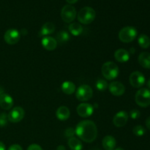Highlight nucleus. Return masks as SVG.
Returning <instances> with one entry per match:
<instances>
[{"label": "nucleus", "mask_w": 150, "mask_h": 150, "mask_svg": "<svg viewBox=\"0 0 150 150\" xmlns=\"http://www.w3.org/2000/svg\"><path fill=\"white\" fill-rule=\"evenodd\" d=\"M76 134L86 143L93 142L98 136V128L95 122L91 120H83L76 126Z\"/></svg>", "instance_id": "nucleus-1"}, {"label": "nucleus", "mask_w": 150, "mask_h": 150, "mask_svg": "<svg viewBox=\"0 0 150 150\" xmlns=\"http://www.w3.org/2000/svg\"><path fill=\"white\" fill-rule=\"evenodd\" d=\"M102 74L107 80H114L117 78L120 70L117 64L113 62H106L102 66Z\"/></svg>", "instance_id": "nucleus-2"}, {"label": "nucleus", "mask_w": 150, "mask_h": 150, "mask_svg": "<svg viewBox=\"0 0 150 150\" xmlns=\"http://www.w3.org/2000/svg\"><path fill=\"white\" fill-rule=\"evenodd\" d=\"M96 17L95 10L91 7H84L78 13V20L83 24H89Z\"/></svg>", "instance_id": "nucleus-3"}, {"label": "nucleus", "mask_w": 150, "mask_h": 150, "mask_svg": "<svg viewBox=\"0 0 150 150\" xmlns=\"http://www.w3.org/2000/svg\"><path fill=\"white\" fill-rule=\"evenodd\" d=\"M135 100L137 105L142 108L150 105V90L146 88H142L137 91L135 95Z\"/></svg>", "instance_id": "nucleus-4"}, {"label": "nucleus", "mask_w": 150, "mask_h": 150, "mask_svg": "<svg viewBox=\"0 0 150 150\" xmlns=\"http://www.w3.org/2000/svg\"><path fill=\"white\" fill-rule=\"evenodd\" d=\"M137 30L133 26H125L119 32V39L122 42L128 43L136 39L137 36Z\"/></svg>", "instance_id": "nucleus-5"}, {"label": "nucleus", "mask_w": 150, "mask_h": 150, "mask_svg": "<svg viewBox=\"0 0 150 150\" xmlns=\"http://www.w3.org/2000/svg\"><path fill=\"white\" fill-rule=\"evenodd\" d=\"M93 95V90L89 85L83 84L78 88L76 91V96L79 100L86 102L89 100Z\"/></svg>", "instance_id": "nucleus-6"}, {"label": "nucleus", "mask_w": 150, "mask_h": 150, "mask_svg": "<svg viewBox=\"0 0 150 150\" xmlns=\"http://www.w3.org/2000/svg\"><path fill=\"white\" fill-rule=\"evenodd\" d=\"M61 17L65 23H71L76 17V10L71 4L64 5L62 8Z\"/></svg>", "instance_id": "nucleus-7"}, {"label": "nucleus", "mask_w": 150, "mask_h": 150, "mask_svg": "<svg viewBox=\"0 0 150 150\" xmlns=\"http://www.w3.org/2000/svg\"><path fill=\"white\" fill-rule=\"evenodd\" d=\"M129 81L131 86L134 88H141L144 85L146 79L143 73L139 71H135L130 74Z\"/></svg>", "instance_id": "nucleus-8"}, {"label": "nucleus", "mask_w": 150, "mask_h": 150, "mask_svg": "<svg viewBox=\"0 0 150 150\" xmlns=\"http://www.w3.org/2000/svg\"><path fill=\"white\" fill-rule=\"evenodd\" d=\"M25 115V112L23 108L21 107H15L14 108L10 111V113L7 115L8 121H10L12 123H18L20 121H21L23 119Z\"/></svg>", "instance_id": "nucleus-9"}, {"label": "nucleus", "mask_w": 150, "mask_h": 150, "mask_svg": "<svg viewBox=\"0 0 150 150\" xmlns=\"http://www.w3.org/2000/svg\"><path fill=\"white\" fill-rule=\"evenodd\" d=\"M21 35L17 29H10L6 31L4 35V41L9 45H15L20 40Z\"/></svg>", "instance_id": "nucleus-10"}, {"label": "nucleus", "mask_w": 150, "mask_h": 150, "mask_svg": "<svg viewBox=\"0 0 150 150\" xmlns=\"http://www.w3.org/2000/svg\"><path fill=\"white\" fill-rule=\"evenodd\" d=\"M76 111H77L78 114L81 117L87 118L92 115L94 112V108L91 104L83 103H81L80 105H78Z\"/></svg>", "instance_id": "nucleus-11"}, {"label": "nucleus", "mask_w": 150, "mask_h": 150, "mask_svg": "<svg viewBox=\"0 0 150 150\" xmlns=\"http://www.w3.org/2000/svg\"><path fill=\"white\" fill-rule=\"evenodd\" d=\"M127 120H128L127 113L125 111H120L114 115L113 122L117 127H122L127 124Z\"/></svg>", "instance_id": "nucleus-12"}, {"label": "nucleus", "mask_w": 150, "mask_h": 150, "mask_svg": "<svg viewBox=\"0 0 150 150\" xmlns=\"http://www.w3.org/2000/svg\"><path fill=\"white\" fill-rule=\"evenodd\" d=\"M110 92L114 96H121L125 92L124 84L120 81H112L108 86Z\"/></svg>", "instance_id": "nucleus-13"}, {"label": "nucleus", "mask_w": 150, "mask_h": 150, "mask_svg": "<svg viewBox=\"0 0 150 150\" xmlns=\"http://www.w3.org/2000/svg\"><path fill=\"white\" fill-rule=\"evenodd\" d=\"M14 101L10 95L3 93L0 95V107L4 110H10L13 106Z\"/></svg>", "instance_id": "nucleus-14"}, {"label": "nucleus", "mask_w": 150, "mask_h": 150, "mask_svg": "<svg viewBox=\"0 0 150 150\" xmlns=\"http://www.w3.org/2000/svg\"><path fill=\"white\" fill-rule=\"evenodd\" d=\"M42 45L47 51H53L57 46V41L52 37H45L42 40Z\"/></svg>", "instance_id": "nucleus-15"}, {"label": "nucleus", "mask_w": 150, "mask_h": 150, "mask_svg": "<svg viewBox=\"0 0 150 150\" xmlns=\"http://www.w3.org/2000/svg\"><path fill=\"white\" fill-rule=\"evenodd\" d=\"M114 58L119 62H126L130 59V54L127 50L124 49V48H120L115 51Z\"/></svg>", "instance_id": "nucleus-16"}, {"label": "nucleus", "mask_w": 150, "mask_h": 150, "mask_svg": "<svg viewBox=\"0 0 150 150\" xmlns=\"http://www.w3.org/2000/svg\"><path fill=\"white\" fill-rule=\"evenodd\" d=\"M70 111L67 107L64 106H60L57 108V111H56V117L57 119H59L61 121H65L67 119L70 117Z\"/></svg>", "instance_id": "nucleus-17"}, {"label": "nucleus", "mask_w": 150, "mask_h": 150, "mask_svg": "<svg viewBox=\"0 0 150 150\" xmlns=\"http://www.w3.org/2000/svg\"><path fill=\"white\" fill-rule=\"evenodd\" d=\"M102 144L105 150H114L117 145V141L111 136H106L103 138Z\"/></svg>", "instance_id": "nucleus-18"}, {"label": "nucleus", "mask_w": 150, "mask_h": 150, "mask_svg": "<svg viewBox=\"0 0 150 150\" xmlns=\"http://www.w3.org/2000/svg\"><path fill=\"white\" fill-rule=\"evenodd\" d=\"M55 25L51 22H46L42 25V28H41L40 31L39 32L40 36H45L47 35H51L55 31Z\"/></svg>", "instance_id": "nucleus-19"}, {"label": "nucleus", "mask_w": 150, "mask_h": 150, "mask_svg": "<svg viewBox=\"0 0 150 150\" xmlns=\"http://www.w3.org/2000/svg\"><path fill=\"white\" fill-rule=\"evenodd\" d=\"M139 62L142 67L146 69H150V54L148 52H142L139 54Z\"/></svg>", "instance_id": "nucleus-20"}, {"label": "nucleus", "mask_w": 150, "mask_h": 150, "mask_svg": "<svg viewBox=\"0 0 150 150\" xmlns=\"http://www.w3.org/2000/svg\"><path fill=\"white\" fill-rule=\"evenodd\" d=\"M62 90L66 95H72L76 91V85L73 82L66 81L62 84Z\"/></svg>", "instance_id": "nucleus-21"}, {"label": "nucleus", "mask_w": 150, "mask_h": 150, "mask_svg": "<svg viewBox=\"0 0 150 150\" xmlns=\"http://www.w3.org/2000/svg\"><path fill=\"white\" fill-rule=\"evenodd\" d=\"M67 144H68L69 147L71 150H82L83 149V145H82L81 142L74 136L69 139Z\"/></svg>", "instance_id": "nucleus-22"}, {"label": "nucleus", "mask_w": 150, "mask_h": 150, "mask_svg": "<svg viewBox=\"0 0 150 150\" xmlns=\"http://www.w3.org/2000/svg\"><path fill=\"white\" fill-rule=\"evenodd\" d=\"M69 31L73 36H79L83 32V27L79 23H71L69 25Z\"/></svg>", "instance_id": "nucleus-23"}, {"label": "nucleus", "mask_w": 150, "mask_h": 150, "mask_svg": "<svg viewBox=\"0 0 150 150\" xmlns=\"http://www.w3.org/2000/svg\"><path fill=\"white\" fill-rule=\"evenodd\" d=\"M70 38V37L68 32H67L66 31H60L56 36V40L60 43H64V42H67Z\"/></svg>", "instance_id": "nucleus-24"}, {"label": "nucleus", "mask_w": 150, "mask_h": 150, "mask_svg": "<svg viewBox=\"0 0 150 150\" xmlns=\"http://www.w3.org/2000/svg\"><path fill=\"white\" fill-rule=\"evenodd\" d=\"M139 45L143 48H148L150 46V38L146 35H141L138 39Z\"/></svg>", "instance_id": "nucleus-25"}, {"label": "nucleus", "mask_w": 150, "mask_h": 150, "mask_svg": "<svg viewBox=\"0 0 150 150\" xmlns=\"http://www.w3.org/2000/svg\"><path fill=\"white\" fill-rule=\"evenodd\" d=\"M97 89L100 92L103 91H105V89L108 88V83H107L106 81L103 80V79H99V80L97 81L96 84H95Z\"/></svg>", "instance_id": "nucleus-26"}, {"label": "nucleus", "mask_w": 150, "mask_h": 150, "mask_svg": "<svg viewBox=\"0 0 150 150\" xmlns=\"http://www.w3.org/2000/svg\"><path fill=\"white\" fill-rule=\"evenodd\" d=\"M133 133L136 136H142L146 133V130L142 125H136L133 127Z\"/></svg>", "instance_id": "nucleus-27"}, {"label": "nucleus", "mask_w": 150, "mask_h": 150, "mask_svg": "<svg viewBox=\"0 0 150 150\" xmlns=\"http://www.w3.org/2000/svg\"><path fill=\"white\" fill-rule=\"evenodd\" d=\"M7 121H8V118L5 113H2L0 114V126L1 127H4L7 125Z\"/></svg>", "instance_id": "nucleus-28"}, {"label": "nucleus", "mask_w": 150, "mask_h": 150, "mask_svg": "<svg viewBox=\"0 0 150 150\" xmlns=\"http://www.w3.org/2000/svg\"><path fill=\"white\" fill-rule=\"evenodd\" d=\"M75 133H76V130H75L74 128H73V127H68V128L66 129L65 131H64V136H65L66 137L72 138L73 137Z\"/></svg>", "instance_id": "nucleus-29"}, {"label": "nucleus", "mask_w": 150, "mask_h": 150, "mask_svg": "<svg viewBox=\"0 0 150 150\" xmlns=\"http://www.w3.org/2000/svg\"><path fill=\"white\" fill-rule=\"evenodd\" d=\"M141 113L140 111L138 109H133L132 111H130V116L131 117V119L133 120H136V119H139L140 117Z\"/></svg>", "instance_id": "nucleus-30"}, {"label": "nucleus", "mask_w": 150, "mask_h": 150, "mask_svg": "<svg viewBox=\"0 0 150 150\" xmlns=\"http://www.w3.org/2000/svg\"><path fill=\"white\" fill-rule=\"evenodd\" d=\"M27 150H43L42 149L40 145L36 144H32L29 145V147L27 148Z\"/></svg>", "instance_id": "nucleus-31"}, {"label": "nucleus", "mask_w": 150, "mask_h": 150, "mask_svg": "<svg viewBox=\"0 0 150 150\" xmlns=\"http://www.w3.org/2000/svg\"><path fill=\"white\" fill-rule=\"evenodd\" d=\"M8 150H23V148L19 144H13L8 148Z\"/></svg>", "instance_id": "nucleus-32"}, {"label": "nucleus", "mask_w": 150, "mask_h": 150, "mask_svg": "<svg viewBox=\"0 0 150 150\" xmlns=\"http://www.w3.org/2000/svg\"><path fill=\"white\" fill-rule=\"evenodd\" d=\"M146 126L149 130H150V116L146 120Z\"/></svg>", "instance_id": "nucleus-33"}, {"label": "nucleus", "mask_w": 150, "mask_h": 150, "mask_svg": "<svg viewBox=\"0 0 150 150\" xmlns=\"http://www.w3.org/2000/svg\"><path fill=\"white\" fill-rule=\"evenodd\" d=\"M78 1H79V0H66V1H67V3H69V4H75V3L77 2Z\"/></svg>", "instance_id": "nucleus-34"}, {"label": "nucleus", "mask_w": 150, "mask_h": 150, "mask_svg": "<svg viewBox=\"0 0 150 150\" xmlns=\"http://www.w3.org/2000/svg\"><path fill=\"white\" fill-rule=\"evenodd\" d=\"M5 145L2 143V142H0V150H5Z\"/></svg>", "instance_id": "nucleus-35"}, {"label": "nucleus", "mask_w": 150, "mask_h": 150, "mask_svg": "<svg viewBox=\"0 0 150 150\" xmlns=\"http://www.w3.org/2000/svg\"><path fill=\"white\" fill-rule=\"evenodd\" d=\"M57 150H65V147H64V146H62V145H60V146H59L58 147H57Z\"/></svg>", "instance_id": "nucleus-36"}, {"label": "nucleus", "mask_w": 150, "mask_h": 150, "mask_svg": "<svg viewBox=\"0 0 150 150\" xmlns=\"http://www.w3.org/2000/svg\"><path fill=\"white\" fill-rule=\"evenodd\" d=\"M3 93H4V89H3L2 88H1V86H0V95H2Z\"/></svg>", "instance_id": "nucleus-37"}, {"label": "nucleus", "mask_w": 150, "mask_h": 150, "mask_svg": "<svg viewBox=\"0 0 150 150\" xmlns=\"http://www.w3.org/2000/svg\"><path fill=\"white\" fill-rule=\"evenodd\" d=\"M114 150H124V149L122 147H118V148H116V149H114Z\"/></svg>", "instance_id": "nucleus-38"}, {"label": "nucleus", "mask_w": 150, "mask_h": 150, "mask_svg": "<svg viewBox=\"0 0 150 150\" xmlns=\"http://www.w3.org/2000/svg\"><path fill=\"white\" fill-rule=\"evenodd\" d=\"M147 86H148V88L150 89V79L148 81V82H147Z\"/></svg>", "instance_id": "nucleus-39"}]
</instances>
